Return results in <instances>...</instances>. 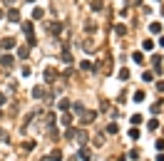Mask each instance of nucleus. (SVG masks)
Instances as JSON below:
<instances>
[{"instance_id":"f8f14e48","label":"nucleus","mask_w":164,"mask_h":161,"mask_svg":"<svg viewBox=\"0 0 164 161\" xmlns=\"http://www.w3.org/2000/svg\"><path fill=\"white\" fill-rule=\"evenodd\" d=\"M62 60H65V64L72 62V55H70V50H67V47H62Z\"/></svg>"},{"instance_id":"412c9836","label":"nucleus","mask_w":164,"mask_h":161,"mask_svg":"<svg viewBox=\"0 0 164 161\" xmlns=\"http://www.w3.org/2000/svg\"><path fill=\"white\" fill-rule=\"evenodd\" d=\"M117 131H119L117 124H107V134H117Z\"/></svg>"},{"instance_id":"dca6fc26","label":"nucleus","mask_w":164,"mask_h":161,"mask_svg":"<svg viewBox=\"0 0 164 161\" xmlns=\"http://www.w3.org/2000/svg\"><path fill=\"white\" fill-rule=\"evenodd\" d=\"M142 50H147V52L154 50V42H152V40H144V42H142Z\"/></svg>"},{"instance_id":"2f4dec72","label":"nucleus","mask_w":164,"mask_h":161,"mask_svg":"<svg viewBox=\"0 0 164 161\" xmlns=\"http://www.w3.org/2000/svg\"><path fill=\"white\" fill-rule=\"evenodd\" d=\"M159 45H162V47H164V37H162V40H159Z\"/></svg>"},{"instance_id":"f257e3e1","label":"nucleus","mask_w":164,"mask_h":161,"mask_svg":"<svg viewBox=\"0 0 164 161\" xmlns=\"http://www.w3.org/2000/svg\"><path fill=\"white\" fill-rule=\"evenodd\" d=\"M23 32L28 35V45H37V40H35V32H33V23H23Z\"/></svg>"},{"instance_id":"9b49d317","label":"nucleus","mask_w":164,"mask_h":161,"mask_svg":"<svg viewBox=\"0 0 164 161\" xmlns=\"http://www.w3.org/2000/svg\"><path fill=\"white\" fill-rule=\"evenodd\" d=\"M28 55H30V50H28V47H18V57H20V60H25Z\"/></svg>"},{"instance_id":"f03ea898","label":"nucleus","mask_w":164,"mask_h":161,"mask_svg":"<svg viewBox=\"0 0 164 161\" xmlns=\"http://www.w3.org/2000/svg\"><path fill=\"white\" fill-rule=\"evenodd\" d=\"M42 77H45V82H47V84H52V82L57 79V69H52V67H47V69L42 72Z\"/></svg>"},{"instance_id":"7ed1b4c3","label":"nucleus","mask_w":164,"mask_h":161,"mask_svg":"<svg viewBox=\"0 0 164 161\" xmlns=\"http://www.w3.org/2000/svg\"><path fill=\"white\" fill-rule=\"evenodd\" d=\"M8 20H10V23H18V20H20V10L10 8V10H8Z\"/></svg>"},{"instance_id":"4468645a","label":"nucleus","mask_w":164,"mask_h":161,"mask_svg":"<svg viewBox=\"0 0 164 161\" xmlns=\"http://www.w3.org/2000/svg\"><path fill=\"white\" fill-rule=\"evenodd\" d=\"M77 134H80L77 129H72V127H70V129H67V131H65V139H75Z\"/></svg>"},{"instance_id":"c756f323","label":"nucleus","mask_w":164,"mask_h":161,"mask_svg":"<svg viewBox=\"0 0 164 161\" xmlns=\"http://www.w3.org/2000/svg\"><path fill=\"white\" fill-rule=\"evenodd\" d=\"M0 139H3V141H8V131H0Z\"/></svg>"},{"instance_id":"2eb2a0df","label":"nucleus","mask_w":164,"mask_h":161,"mask_svg":"<svg viewBox=\"0 0 164 161\" xmlns=\"http://www.w3.org/2000/svg\"><path fill=\"white\" fill-rule=\"evenodd\" d=\"M33 97H35V99H40V97H45V89H42V87H35V89H33Z\"/></svg>"},{"instance_id":"72a5a7b5","label":"nucleus","mask_w":164,"mask_h":161,"mask_svg":"<svg viewBox=\"0 0 164 161\" xmlns=\"http://www.w3.org/2000/svg\"><path fill=\"white\" fill-rule=\"evenodd\" d=\"M40 161H50V159H40Z\"/></svg>"},{"instance_id":"7c9ffc66","label":"nucleus","mask_w":164,"mask_h":161,"mask_svg":"<svg viewBox=\"0 0 164 161\" xmlns=\"http://www.w3.org/2000/svg\"><path fill=\"white\" fill-rule=\"evenodd\" d=\"M5 102H8V99H5V94H3V92H0V107H3V104H5Z\"/></svg>"},{"instance_id":"423d86ee","label":"nucleus","mask_w":164,"mask_h":161,"mask_svg":"<svg viewBox=\"0 0 164 161\" xmlns=\"http://www.w3.org/2000/svg\"><path fill=\"white\" fill-rule=\"evenodd\" d=\"M50 32L52 35H60L62 32V23H50Z\"/></svg>"},{"instance_id":"cd10ccee","label":"nucleus","mask_w":164,"mask_h":161,"mask_svg":"<svg viewBox=\"0 0 164 161\" xmlns=\"http://www.w3.org/2000/svg\"><path fill=\"white\" fill-rule=\"evenodd\" d=\"M154 146H157V151H164V141H157Z\"/></svg>"},{"instance_id":"ddd939ff","label":"nucleus","mask_w":164,"mask_h":161,"mask_svg":"<svg viewBox=\"0 0 164 161\" xmlns=\"http://www.w3.org/2000/svg\"><path fill=\"white\" fill-rule=\"evenodd\" d=\"M132 60H134V62H144V55H142V52H139V50H137V52H132Z\"/></svg>"},{"instance_id":"39448f33","label":"nucleus","mask_w":164,"mask_h":161,"mask_svg":"<svg viewBox=\"0 0 164 161\" xmlns=\"http://www.w3.org/2000/svg\"><path fill=\"white\" fill-rule=\"evenodd\" d=\"M82 117H85V124H92L97 114H95V112H87V109H85V112H82Z\"/></svg>"},{"instance_id":"c85d7f7f","label":"nucleus","mask_w":164,"mask_h":161,"mask_svg":"<svg viewBox=\"0 0 164 161\" xmlns=\"http://www.w3.org/2000/svg\"><path fill=\"white\" fill-rule=\"evenodd\" d=\"M157 89H159V92H164V79H159V82H157Z\"/></svg>"},{"instance_id":"a211bd4d","label":"nucleus","mask_w":164,"mask_h":161,"mask_svg":"<svg viewBox=\"0 0 164 161\" xmlns=\"http://www.w3.org/2000/svg\"><path fill=\"white\" fill-rule=\"evenodd\" d=\"M90 8H92L95 13H99V10H102V0H92V5H90Z\"/></svg>"},{"instance_id":"b1692460","label":"nucleus","mask_w":164,"mask_h":161,"mask_svg":"<svg viewBox=\"0 0 164 161\" xmlns=\"http://www.w3.org/2000/svg\"><path fill=\"white\" fill-rule=\"evenodd\" d=\"M119 79H130V69H119Z\"/></svg>"},{"instance_id":"20e7f679","label":"nucleus","mask_w":164,"mask_h":161,"mask_svg":"<svg viewBox=\"0 0 164 161\" xmlns=\"http://www.w3.org/2000/svg\"><path fill=\"white\" fill-rule=\"evenodd\" d=\"M0 45H3V50H13V47H15V40H13V37H5Z\"/></svg>"},{"instance_id":"4be33fe9","label":"nucleus","mask_w":164,"mask_h":161,"mask_svg":"<svg viewBox=\"0 0 164 161\" xmlns=\"http://www.w3.org/2000/svg\"><path fill=\"white\" fill-rule=\"evenodd\" d=\"M55 127V114H47V129Z\"/></svg>"},{"instance_id":"bb28decb","label":"nucleus","mask_w":164,"mask_h":161,"mask_svg":"<svg viewBox=\"0 0 164 161\" xmlns=\"http://www.w3.org/2000/svg\"><path fill=\"white\" fill-rule=\"evenodd\" d=\"M80 159L87 161V159H90V151H87V149H82V151H80Z\"/></svg>"},{"instance_id":"f704fd0d","label":"nucleus","mask_w":164,"mask_h":161,"mask_svg":"<svg viewBox=\"0 0 164 161\" xmlns=\"http://www.w3.org/2000/svg\"><path fill=\"white\" fill-rule=\"evenodd\" d=\"M0 18H3V10H0Z\"/></svg>"},{"instance_id":"5701e85b","label":"nucleus","mask_w":164,"mask_h":161,"mask_svg":"<svg viewBox=\"0 0 164 161\" xmlns=\"http://www.w3.org/2000/svg\"><path fill=\"white\" fill-rule=\"evenodd\" d=\"M33 18H35V20H40V18H42V8H35V10H33Z\"/></svg>"},{"instance_id":"f3484780","label":"nucleus","mask_w":164,"mask_h":161,"mask_svg":"<svg viewBox=\"0 0 164 161\" xmlns=\"http://www.w3.org/2000/svg\"><path fill=\"white\" fill-rule=\"evenodd\" d=\"M50 159H52V161H60V159H62V151H60V149H55V151L50 154Z\"/></svg>"},{"instance_id":"0eeeda50","label":"nucleus","mask_w":164,"mask_h":161,"mask_svg":"<svg viewBox=\"0 0 164 161\" xmlns=\"http://www.w3.org/2000/svg\"><path fill=\"white\" fill-rule=\"evenodd\" d=\"M13 62H15V60H13L10 55H3V60H0V64H3V67H8V69L13 67Z\"/></svg>"},{"instance_id":"9d476101","label":"nucleus","mask_w":164,"mask_h":161,"mask_svg":"<svg viewBox=\"0 0 164 161\" xmlns=\"http://www.w3.org/2000/svg\"><path fill=\"white\" fill-rule=\"evenodd\" d=\"M144 89H137V92H134V102H139V104H142V102H144Z\"/></svg>"},{"instance_id":"aec40b11","label":"nucleus","mask_w":164,"mask_h":161,"mask_svg":"<svg viewBox=\"0 0 164 161\" xmlns=\"http://www.w3.org/2000/svg\"><path fill=\"white\" fill-rule=\"evenodd\" d=\"M149 30L157 35V32H162V25H159V23H152V25H149Z\"/></svg>"},{"instance_id":"473e14b6","label":"nucleus","mask_w":164,"mask_h":161,"mask_svg":"<svg viewBox=\"0 0 164 161\" xmlns=\"http://www.w3.org/2000/svg\"><path fill=\"white\" fill-rule=\"evenodd\" d=\"M25 3H35V0H25Z\"/></svg>"},{"instance_id":"6ab92c4d","label":"nucleus","mask_w":164,"mask_h":161,"mask_svg":"<svg viewBox=\"0 0 164 161\" xmlns=\"http://www.w3.org/2000/svg\"><path fill=\"white\" fill-rule=\"evenodd\" d=\"M147 127H149V131H157V127H159V122H157V119H149V124H147Z\"/></svg>"},{"instance_id":"a878e982","label":"nucleus","mask_w":164,"mask_h":161,"mask_svg":"<svg viewBox=\"0 0 164 161\" xmlns=\"http://www.w3.org/2000/svg\"><path fill=\"white\" fill-rule=\"evenodd\" d=\"M95 144H97V146H102V144H104V136H102V134H97V136H95Z\"/></svg>"},{"instance_id":"393cba45","label":"nucleus","mask_w":164,"mask_h":161,"mask_svg":"<svg viewBox=\"0 0 164 161\" xmlns=\"http://www.w3.org/2000/svg\"><path fill=\"white\" fill-rule=\"evenodd\" d=\"M85 30H87V32H95V30H97V25H95V23H87V25H85Z\"/></svg>"},{"instance_id":"1a4fd4ad","label":"nucleus","mask_w":164,"mask_h":161,"mask_svg":"<svg viewBox=\"0 0 164 161\" xmlns=\"http://www.w3.org/2000/svg\"><path fill=\"white\" fill-rule=\"evenodd\" d=\"M57 109H60V112H67V109H70V99H60V102H57Z\"/></svg>"},{"instance_id":"6e6552de","label":"nucleus","mask_w":164,"mask_h":161,"mask_svg":"<svg viewBox=\"0 0 164 161\" xmlns=\"http://www.w3.org/2000/svg\"><path fill=\"white\" fill-rule=\"evenodd\" d=\"M60 124H62L65 129H70V124H72V117H70V114H62V117H60Z\"/></svg>"}]
</instances>
